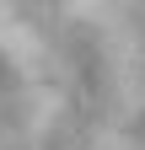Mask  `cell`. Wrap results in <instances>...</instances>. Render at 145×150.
<instances>
[{
    "label": "cell",
    "instance_id": "6da1fadb",
    "mask_svg": "<svg viewBox=\"0 0 145 150\" xmlns=\"http://www.w3.org/2000/svg\"><path fill=\"white\" fill-rule=\"evenodd\" d=\"M0 150H145V0H0Z\"/></svg>",
    "mask_w": 145,
    "mask_h": 150
}]
</instances>
